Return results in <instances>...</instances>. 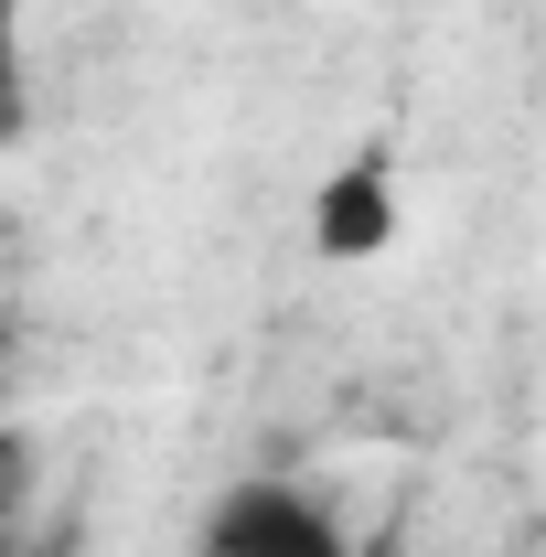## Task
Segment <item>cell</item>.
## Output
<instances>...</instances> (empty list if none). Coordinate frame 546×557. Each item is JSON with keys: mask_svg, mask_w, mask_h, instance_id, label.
<instances>
[{"mask_svg": "<svg viewBox=\"0 0 546 557\" xmlns=\"http://www.w3.org/2000/svg\"><path fill=\"white\" fill-rule=\"evenodd\" d=\"M194 557H353V536H343V515L311 483H289V472H247V483H225L204 504Z\"/></svg>", "mask_w": 546, "mask_h": 557, "instance_id": "1", "label": "cell"}, {"mask_svg": "<svg viewBox=\"0 0 546 557\" xmlns=\"http://www.w3.org/2000/svg\"><path fill=\"white\" fill-rule=\"evenodd\" d=\"M397 236H408V183H397V150H353L343 172H322V194H311V247H322L333 269H375Z\"/></svg>", "mask_w": 546, "mask_h": 557, "instance_id": "2", "label": "cell"}, {"mask_svg": "<svg viewBox=\"0 0 546 557\" xmlns=\"http://www.w3.org/2000/svg\"><path fill=\"white\" fill-rule=\"evenodd\" d=\"M33 129V65H22V22H11V0H0V150Z\"/></svg>", "mask_w": 546, "mask_h": 557, "instance_id": "3", "label": "cell"}]
</instances>
